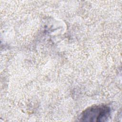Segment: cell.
Segmentation results:
<instances>
[{
  "label": "cell",
  "instance_id": "cell-1",
  "mask_svg": "<svg viewBox=\"0 0 122 122\" xmlns=\"http://www.w3.org/2000/svg\"><path fill=\"white\" fill-rule=\"evenodd\" d=\"M110 109L103 105H95L84 111L81 115L80 121L84 122H104L109 117Z\"/></svg>",
  "mask_w": 122,
  "mask_h": 122
}]
</instances>
